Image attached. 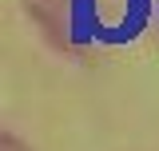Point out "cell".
Returning <instances> with one entry per match:
<instances>
[{"label": "cell", "instance_id": "1", "mask_svg": "<svg viewBox=\"0 0 159 151\" xmlns=\"http://www.w3.org/2000/svg\"><path fill=\"white\" fill-rule=\"evenodd\" d=\"M0 151H28V147H24V143H16L12 135H4V131H0Z\"/></svg>", "mask_w": 159, "mask_h": 151}]
</instances>
